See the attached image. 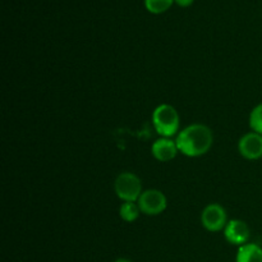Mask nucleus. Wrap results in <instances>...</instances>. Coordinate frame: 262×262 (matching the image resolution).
Returning <instances> with one entry per match:
<instances>
[{
  "label": "nucleus",
  "instance_id": "nucleus-10",
  "mask_svg": "<svg viewBox=\"0 0 262 262\" xmlns=\"http://www.w3.org/2000/svg\"><path fill=\"white\" fill-rule=\"evenodd\" d=\"M140 214L141 210L137 202H123L119 207V216L127 223L136 222L138 216H140Z\"/></svg>",
  "mask_w": 262,
  "mask_h": 262
},
{
  "label": "nucleus",
  "instance_id": "nucleus-2",
  "mask_svg": "<svg viewBox=\"0 0 262 262\" xmlns=\"http://www.w3.org/2000/svg\"><path fill=\"white\" fill-rule=\"evenodd\" d=\"M152 124L161 137L170 138L181 132L179 130L181 120H179L178 112L176 107L169 104H161L154 110Z\"/></svg>",
  "mask_w": 262,
  "mask_h": 262
},
{
  "label": "nucleus",
  "instance_id": "nucleus-11",
  "mask_svg": "<svg viewBox=\"0 0 262 262\" xmlns=\"http://www.w3.org/2000/svg\"><path fill=\"white\" fill-rule=\"evenodd\" d=\"M176 0H145V7L152 14H160L166 12Z\"/></svg>",
  "mask_w": 262,
  "mask_h": 262
},
{
  "label": "nucleus",
  "instance_id": "nucleus-1",
  "mask_svg": "<svg viewBox=\"0 0 262 262\" xmlns=\"http://www.w3.org/2000/svg\"><path fill=\"white\" fill-rule=\"evenodd\" d=\"M214 135L207 125L194 123L188 125L177 135L176 143L179 152L188 158H199L205 155L211 148Z\"/></svg>",
  "mask_w": 262,
  "mask_h": 262
},
{
  "label": "nucleus",
  "instance_id": "nucleus-3",
  "mask_svg": "<svg viewBox=\"0 0 262 262\" xmlns=\"http://www.w3.org/2000/svg\"><path fill=\"white\" fill-rule=\"evenodd\" d=\"M114 191L123 202H137L143 192L142 182L137 174L123 171L115 179Z\"/></svg>",
  "mask_w": 262,
  "mask_h": 262
},
{
  "label": "nucleus",
  "instance_id": "nucleus-5",
  "mask_svg": "<svg viewBox=\"0 0 262 262\" xmlns=\"http://www.w3.org/2000/svg\"><path fill=\"white\" fill-rule=\"evenodd\" d=\"M201 224L209 232L224 230L228 224L227 210L220 204H210L204 209L201 214Z\"/></svg>",
  "mask_w": 262,
  "mask_h": 262
},
{
  "label": "nucleus",
  "instance_id": "nucleus-4",
  "mask_svg": "<svg viewBox=\"0 0 262 262\" xmlns=\"http://www.w3.org/2000/svg\"><path fill=\"white\" fill-rule=\"evenodd\" d=\"M142 214L147 216H156L164 212L168 206L166 196L159 189H146L137 201Z\"/></svg>",
  "mask_w": 262,
  "mask_h": 262
},
{
  "label": "nucleus",
  "instance_id": "nucleus-14",
  "mask_svg": "<svg viewBox=\"0 0 262 262\" xmlns=\"http://www.w3.org/2000/svg\"><path fill=\"white\" fill-rule=\"evenodd\" d=\"M114 262H132V261H129L128 258H118V260H115Z\"/></svg>",
  "mask_w": 262,
  "mask_h": 262
},
{
  "label": "nucleus",
  "instance_id": "nucleus-9",
  "mask_svg": "<svg viewBox=\"0 0 262 262\" xmlns=\"http://www.w3.org/2000/svg\"><path fill=\"white\" fill-rule=\"evenodd\" d=\"M235 262H262V248L256 243H246L238 248Z\"/></svg>",
  "mask_w": 262,
  "mask_h": 262
},
{
  "label": "nucleus",
  "instance_id": "nucleus-6",
  "mask_svg": "<svg viewBox=\"0 0 262 262\" xmlns=\"http://www.w3.org/2000/svg\"><path fill=\"white\" fill-rule=\"evenodd\" d=\"M238 150L247 160H257L262 158V135L256 132L246 133L238 142Z\"/></svg>",
  "mask_w": 262,
  "mask_h": 262
},
{
  "label": "nucleus",
  "instance_id": "nucleus-12",
  "mask_svg": "<svg viewBox=\"0 0 262 262\" xmlns=\"http://www.w3.org/2000/svg\"><path fill=\"white\" fill-rule=\"evenodd\" d=\"M250 127L252 132L262 135V102L256 105L250 114Z\"/></svg>",
  "mask_w": 262,
  "mask_h": 262
},
{
  "label": "nucleus",
  "instance_id": "nucleus-7",
  "mask_svg": "<svg viewBox=\"0 0 262 262\" xmlns=\"http://www.w3.org/2000/svg\"><path fill=\"white\" fill-rule=\"evenodd\" d=\"M224 237L230 245L243 246L250 239V228L243 220H230L224 229Z\"/></svg>",
  "mask_w": 262,
  "mask_h": 262
},
{
  "label": "nucleus",
  "instance_id": "nucleus-8",
  "mask_svg": "<svg viewBox=\"0 0 262 262\" xmlns=\"http://www.w3.org/2000/svg\"><path fill=\"white\" fill-rule=\"evenodd\" d=\"M151 152H152V156L158 161L168 163V161L176 159L179 150L176 141H173L171 138L161 137L152 143V146H151Z\"/></svg>",
  "mask_w": 262,
  "mask_h": 262
},
{
  "label": "nucleus",
  "instance_id": "nucleus-13",
  "mask_svg": "<svg viewBox=\"0 0 262 262\" xmlns=\"http://www.w3.org/2000/svg\"><path fill=\"white\" fill-rule=\"evenodd\" d=\"M194 0H176V4H178L179 7L182 8H187L189 7V5H192V3H193Z\"/></svg>",
  "mask_w": 262,
  "mask_h": 262
}]
</instances>
